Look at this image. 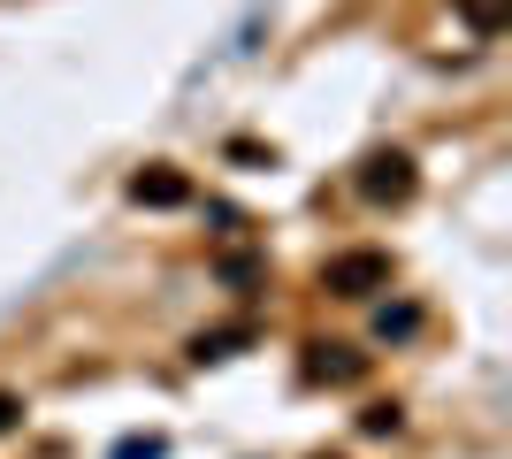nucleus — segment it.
<instances>
[{"label":"nucleus","mask_w":512,"mask_h":459,"mask_svg":"<svg viewBox=\"0 0 512 459\" xmlns=\"http://www.w3.org/2000/svg\"><path fill=\"white\" fill-rule=\"evenodd\" d=\"M321 284H329V299H375V291H390V253H337V261L321 268Z\"/></svg>","instance_id":"obj_1"},{"label":"nucleus","mask_w":512,"mask_h":459,"mask_svg":"<svg viewBox=\"0 0 512 459\" xmlns=\"http://www.w3.org/2000/svg\"><path fill=\"white\" fill-rule=\"evenodd\" d=\"M360 192L375 199V207H406V199H413V161H406V153H367Z\"/></svg>","instance_id":"obj_2"},{"label":"nucleus","mask_w":512,"mask_h":459,"mask_svg":"<svg viewBox=\"0 0 512 459\" xmlns=\"http://www.w3.org/2000/svg\"><path fill=\"white\" fill-rule=\"evenodd\" d=\"M130 199H138V207H184L192 184H184L176 169H146V176H130Z\"/></svg>","instance_id":"obj_3"},{"label":"nucleus","mask_w":512,"mask_h":459,"mask_svg":"<svg viewBox=\"0 0 512 459\" xmlns=\"http://www.w3.org/2000/svg\"><path fill=\"white\" fill-rule=\"evenodd\" d=\"M367 360L352 345H314V360H306V375H314V383H352V375H360Z\"/></svg>","instance_id":"obj_4"},{"label":"nucleus","mask_w":512,"mask_h":459,"mask_svg":"<svg viewBox=\"0 0 512 459\" xmlns=\"http://www.w3.org/2000/svg\"><path fill=\"white\" fill-rule=\"evenodd\" d=\"M459 23H467L474 39H497L512 23V0H459Z\"/></svg>","instance_id":"obj_5"},{"label":"nucleus","mask_w":512,"mask_h":459,"mask_svg":"<svg viewBox=\"0 0 512 459\" xmlns=\"http://www.w3.org/2000/svg\"><path fill=\"white\" fill-rule=\"evenodd\" d=\"M253 329L237 322V329H214V337H192V360H230V345H245Z\"/></svg>","instance_id":"obj_6"},{"label":"nucleus","mask_w":512,"mask_h":459,"mask_svg":"<svg viewBox=\"0 0 512 459\" xmlns=\"http://www.w3.org/2000/svg\"><path fill=\"white\" fill-rule=\"evenodd\" d=\"M375 329H383V337H413V329H421V314H413V306H398V314H390V306H383V322H375Z\"/></svg>","instance_id":"obj_7"},{"label":"nucleus","mask_w":512,"mask_h":459,"mask_svg":"<svg viewBox=\"0 0 512 459\" xmlns=\"http://www.w3.org/2000/svg\"><path fill=\"white\" fill-rule=\"evenodd\" d=\"M16 421H23V398H16V391H0V437H8Z\"/></svg>","instance_id":"obj_8"},{"label":"nucleus","mask_w":512,"mask_h":459,"mask_svg":"<svg viewBox=\"0 0 512 459\" xmlns=\"http://www.w3.org/2000/svg\"><path fill=\"white\" fill-rule=\"evenodd\" d=\"M115 459H161V437H146V444L130 437V444H123V452H115Z\"/></svg>","instance_id":"obj_9"}]
</instances>
